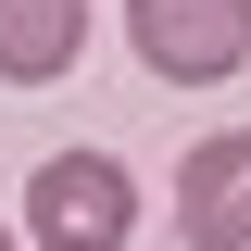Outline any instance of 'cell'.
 Listing matches in <instances>:
<instances>
[{
    "label": "cell",
    "mask_w": 251,
    "mask_h": 251,
    "mask_svg": "<svg viewBox=\"0 0 251 251\" xmlns=\"http://www.w3.org/2000/svg\"><path fill=\"white\" fill-rule=\"evenodd\" d=\"M25 251H126L138 239V176H126L113 151H50L25 176V226H13Z\"/></svg>",
    "instance_id": "6da1fadb"
},
{
    "label": "cell",
    "mask_w": 251,
    "mask_h": 251,
    "mask_svg": "<svg viewBox=\"0 0 251 251\" xmlns=\"http://www.w3.org/2000/svg\"><path fill=\"white\" fill-rule=\"evenodd\" d=\"M126 50L163 88H226L251 63V0H126Z\"/></svg>",
    "instance_id": "7a4b0ae2"
},
{
    "label": "cell",
    "mask_w": 251,
    "mask_h": 251,
    "mask_svg": "<svg viewBox=\"0 0 251 251\" xmlns=\"http://www.w3.org/2000/svg\"><path fill=\"white\" fill-rule=\"evenodd\" d=\"M176 239L188 251H251V126L188 138V163H176Z\"/></svg>",
    "instance_id": "3957f363"
},
{
    "label": "cell",
    "mask_w": 251,
    "mask_h": 251,
    "mask_svg": "<svg viewBox=\"0 0 251 251\" xmlns=\"http://www.w3.org/2000/svg\"><path fill=\"white\" fill-rule=\"evenodd\" d=\"M88 50V0H0V88H63Z\"/></svg>",
    "instance_id": "277c9868"
},
{
    "label": "cell",
    "mask_w": 251,
    "mask_h": 251,
    "mask_svg": "<svg viewBox=\"0 0 251 251\" xmlns=\"http://www.w3.org/2000/svg\"><path fill=\"white\" fill-rule=\"evenodd\" d=\"M0 251H25V239H13V226H0Z\"/></svg>",
    "instance_id": "5b68a950"
}]
</instances>
